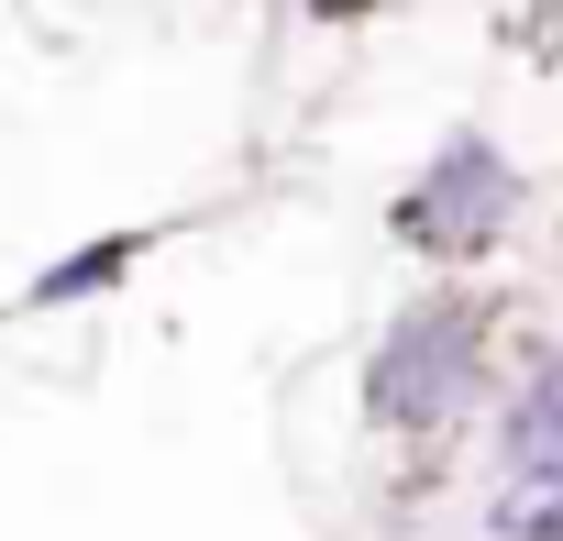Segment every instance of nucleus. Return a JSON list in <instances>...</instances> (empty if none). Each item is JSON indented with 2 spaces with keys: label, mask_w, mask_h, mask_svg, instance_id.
Segmentation results:
<instances>
[{
  "label": "nucleus",
  "mask_w": 563,
  "mask_h": 541,
  "mask_svg": "<svg viewBox=\"0 0 563 541\" xmlns=\"http://www.w3.org/2000/svg\"><path fill=\"white\" fill-rule=\"evenodd\" d=\"M475 343H486V310H475V299L409 310V321L376 343V365H365V409H376L387 431H431V420L475 387Z\"/></svg>",
  "instance_id": "1"
},
{
  "label": "nucleus",
  "mask_w": 563,
  "mask_h": 541,
  "mask_svg": "<svg viewBox=\"0 0 563 541\" xmlns=\"http://www.w3.org/2000/svg\"><path fill=\"white\" fill-rule=\"evenodd\" d=\"M133 254H144V232H111V243H89V254L45 265V277H34V299H45V310H56V299H89V288H111V277H122Z\"/></svg>",
  "instance_id": "4"
},
{
  "label": "nucleus",
  "mask_w": 563,
  "mask_h": 541,
  "mask_svg": "<svg viewBox=\"0 0 563 541\" xmlns=\"http://www.w3.org/2000/svg\"><path fill=\"white\" fill-rule=\"evenodd\" d=\"M508 166H497V144H442L431 155V177H409V199H398V243H420V254H486L497 243V221H508Z\"/></svg>",
  "instance_id": "2"
},
{
  "label": "nucleus",
  "mask_w": 563,
  "mask_h": 541,
  "mask_svg": "<svg viewBox=\"0 0 563 541\" xmlns=\"http://www.w3.org/2000/svg\"><path fill=\"white\" fill-rule=\"evenodd\" d=\"M497 541H563V475H519V497H497Z\"/></svg>",
  "instance_id": "5"
},
{
  "label": "nucleus",
  "mask_w": 563,
  "mask_h": 541,
  "mask_svg": "<svg viewBox=\"0 0 563 541\" xmlns=\"http://www.w3.org/2000/svg\"><path fill=\"white\" fill-rule=\"evenodd\" d=\"M497 464H508V475H563V354H541V376H530L519 409L497 420Z\"/></svg>",
  "instance_id": "3"
}]
</instances>
